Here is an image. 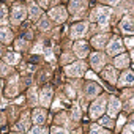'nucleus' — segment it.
<instances>
[{
	"label": "nucleus",
	"instance_id": "4c0bfd02",
	"mask_svg": "<svg viewBox=\"0 0 134 134\" xmlns=\"http://www.w3.org/2000/svg\"><path fill=\"white\" fill-rule=\"evenodd\" d=\"M125 121H126V118H125V117H123V115H121V117H120V118H118V126H121V125H123V123H125Z\"/></svg>",
	"mask_w": 134,
	"mask_h": 134
},
{
	"label": "nucleus",
	"instance_id": "aec40b11",
	"mask_svg": "<svg viewBox=\"0 0 134 134\" xmlns=\"http://www.w3.org/2000/svg\"><path fill=\"white\" fill-rule=\"evenodd\" d=\"M128 55H125V54H121V55H118L117 58H115V66H118V68H126L128 66Z\"/></svg>",
	"mask_w": 134,
	"mask_h": 134
},
{
	"label": "nucleus",
	"instance_id": "37998d69",
	"mask_svg": "<svg viewBox=\"0 0 134 134\" xmlns=\"http://www.w3.org/2000/svg\"><path fill=\"white\" fill-rule=\"evenodd\" d=\"M0 90H2V82H0Z\"/></svg>",
	"mask_w": 134,
	"mask_h": 134
},
{
	"label": "nucleus",
	"instance_id": "ea45409f",
	"mask_svg": "<svg viewBox=\"0 0 134 134\" xmlns=\"http://www.w3.org/2000/svg\"><path fill=\"white\" fill-rule=\"evenodd\" d=\"M125 107H126V110H132V109H131V107H132V101H129V103H128Z\"/></svg>",
	"mask_w": 134,
	"mask_h": 134
},
{
	"label": "nucleus",
	"instance_id": "79ce46f5",
	"mask_svg": "<svg viewBox=\"0 0 134 134\" xmlns=\"http://www.w3.org/2000/svg\"><path fill=\"white\" fill-rule=\"evenodd\" d=\"M40 5H41V7H47L49 3H47V2H40Z\"/></svg>",
	"mask_w": 134,
	"mask_h": 134
},
{
	"label": "nucleus",
	"instance_id": "dca6fc26",
	"mask_svg": "<svg viewBox=\"0 0 134 134\" xmlns=\"http://www.w3.org/2000/svg\"><path fill=\"white\" fill-rule=\"evenodd\" d=\"M104 63V55L103 54H93L92 55V66L95 70H99Z\"/></svg>",
	"mask_w": 134,
	"mask_h": 134
},
{
	"label": "nucleus",
	"instance_id": "f03ea898",
	"mask_svg": "<svg viewBox=\"0 0 134 134\" xmlns=\"http://www.w3.org/2000/svg\"><path fill=\"white\" fill-rule=\"evenodd\" d=\"M65 71H66V74H68V76H76V77L77 76H82L85 73V63L84 62H76V63H73L70 66H66Z\"/></svg>",
	"mask_w": 134,
	"mask_h": 134
},
{
	"label": "nucleus",
	"instance_id": "423d86ee",
	"mask_svg": "<svg viewBox=\"0 0 134 134\" xmlns=\"http://www.w3.org/2000/svg\"><path fill=\"white\" fill-rule=\"evenodd\" d=\"M87 29H88V24H87V22H79V24H76V25L71 29V36H73V38H81V36L85 35Z\"/></svg>",
	"mask_w": 134,
	"mask_h": 134
},
{
	"label": "nucleus",
	"instance_id": "7c9ffc66",
	"mask_svg": "<svg viewBox=\"0 0 134 134\" xmlns=\"http://www.w3.org/2000/svg\"><path fill=\"white\" fill-rule=\"evenodd\" d=\"M52 134H68V131L63 128H52Z\"/></svg>",
	"mask_w": 134,
	"mask_h": 134
},
{
	"label": "nucleus",
	"instance_id": "c85d7f7f",
	"mask_svg": "<svg viewBox=\"0 0 134 134\" xmlns=\"http://www.w3.org/2000/svg\"><path fill=\"white\" fill-rule=\"evenodd\" d=\"M90 134H109V132H107V131H104V129H101L99 126L93 125V126H92V131H90Z\"/></svg>",
	"mask_w": 134,
	"mask_h": 134
},
{
	"label": "nucleus",
	"instance_id": "ddd939ff",
	"mask_svg": "<svg viewBox=\"0 0 134 134\" xmlns=\"http://www.w3.org/2000/svg\"><path fill=\"white\" fill-rule=\"evenodd\" d=\"M106 41H107V35H106V33H103V35L95 36V38L92 40V44H93L96 49H101V47H104V46H106Z\"/></svg>",
	"mask_w": 134,
	"mask_h": 134
},
{
	"label": "nucleus",
	"instance_id": "2eb2a0df",
	"mask_svg": "<svg viewBox=\"0 0 134 134\" xmlns=\"http://www.w3.org/2000/svg\"><path fill=\"white\" fill-rule=\"evenodd\" d=\"M33 121H35L36 125L44 123V121H46V112H44L43 109H35V110H33Z\"/></svg>",
	"mask_w": 134,
	"mask_h": 134
},
{
	"label": "nucleus",
	"instance_id": "a19ab883",
	"mask_svg": "<svg viewBox=\"0 0 134 134\" xmlns=\"http://www.w3.org/2000/svg\"><path fill=\"white\" fill-rule=\"evenodd\" d=\"M60 106H62V104H60V103H58V101H55V103H54V106H52V107H54V109H58V107H60Z\"/></svg>",
	"mask_w": 134,
	"mask_h": 134
},
{
	"label": "nucleus",
	"instance_id": "4468645a",
	"mask_svg": "<svg viewBox=\"0 0 134 134\" xmlns=\"http://www.w3.org/2000/svg\"><path fill=\"white\" fill-rule=\"evenodd\" d=\"M99 85L98 84H88L87 87H85V95L88 96V98H95L98 93H99Z\"/></svg>",
	"mask_w": 134,
	"mask_h": 134
},
{
	"label": "nucleus",
	"instance_id": "72a5a7b5",
	"mask_svg": "<svg viewBox=\"0 0 134 134\" xmlns=\"http://www.w3.org/2000/svg\"><path fill=\"white\" fill-rule=\"evenodd\" d=\"M29 95H30V99H32L33 103H36V90H35V88H33V90H30V93H29Z\"/></svg>",
	"mask_w": 134,
	"mask_h": 134
},
{
	"label": "nucleus",
	"instance_id": "b1692460",
	"mask_svg": "<svg viewBox=\"0 0 134 134\" xmlns=\"http://www.w3.org/2000/svg\"><path fill=\"white\" fill-rule=\"evenodd\" d=\"M29 120H30V117H29V114H24V117H22V121L21 123H18V129H27L29 128Z\"/></svg>",
	"mask_w": 134,
	"mask_h": 134
},
{
	"label": "nucleus",
	"instance_id": "cd10ccee",
	"mask_svg": "<svg viewBox=\"0 0 134 134\" xmlns=\"http://www.w3.org/2000/svg\"><path fill=\"white\" fill-rule=\"evenodd\" d=\"M73 120H76V121L81 120V107H79L77 104L73 107Z\"/></svg>",
	"mask_w": 134,
	"mask_h": 134
},
{
	"label": "nucleus",
	"instance_id": "f257e3e1",
	"mask_svg": "<svg viewBox=\"0 0 134 134\" xmlns=\"http://www.w3.org/2000/svg\"><path fill=\"white\" fill-rule=\"evenodd\" d=\"M109 14H110V8H103L99 7L98 10H95L92 13V21H98L101 29H107V22H109Z\"/></svg>",
	"mask_w": 134,
	"mask_h": 134
},
{
	"label": "nucleus",
	"instance_id": "412c9836",
	"mask_svg": "<svg viewBox=\"0 0 134 134\" xmlns=\"http://www.w3.org/2000/svg\"><path fill=\"white\" fill-rule=\"evenodd\" d=\"M103 74H104V77H106L107 81H110L112 84L117 81V77H115V70H114V68H110V66H107V68L103 71Z\"/></svg>",
	"mask_w": 134,
	"mask_h": 134
},
{
	"label": "nucleus",
	"instance_id": "c03bdc74",
	"mask_svg": "<svg viewBox=\"0 0 134 134\" xmlns=\"http://www.w3.org/2000/svg\"><path fill=\"white\" fill-rule=\"evenodd\" d=\"M16 134H21V132H16Z\"/></svg>",
	"mask_w": 134,
	"mask_h": 134
},
{
	"label": "nucleus",
	"instance_id": "f3484780",
	"mask_svg": "<svg viewBox=\"0 0 134 134\" xmlns=\"http://www.w3.org/2000/svg\"><path fill=\"white\" fill-rule=\"evenodd\" d=\"M13 40V33L8 29H0V41L2 43H10Z\"/></svg>",
	"mask_w": 134,
	"mask_h": 134
},
{
	"label": "nucleus",
	"instance_id": "6ab92c4d",
	"mask_svg": "<svg viewBox=\"0 0 134 134\" xmlns=\"http://www.w3.org/2000/svg\"><path fill=\"white\" fill-rule=\"evenodd\" d=\"M16 92H18V76H14L10 81V88L7 90V95L8 96H13V95H16Z\"/></svg>",
	"mask_w": 134,
	"mask_h": 134
},
{
	"label": "nucleus",
	"instance_id": "6e6552de",
	"mask_svg": "<svg viewBox=\"0 0 134 134\" xmlns=\"http://www.w3.org/2000/svg\"><path fill=\"white\" fill-rule=\"evenodd\" d=\"M121 51H123V43L118 38H114L107 46V54H110V55H114L117 52H121Z\"/></svg>",
	"mask_w": 134,
	"mask_h": 134
},
{
	"label": "nucleus",
	"instance_id": "f704fd0d",
	"mask_svg": "<svg viewBox=\"0 0 134 134\" xmlns=\"http://www.w3.org/2000/svg\"><path fill=\"white\" fill-rule=\"evenodd\" d=\"M132 129H134V128H132V125H129V126H126V128H125L123 134H131V132H132Z\"/></svg>",
	"mask_w": 134,
	"mask_h": 134
},
{
	"label": "nucleus",
	"instance_id": "a18cd8bd",
	"mask_svg": "<svg viewBox=\"0 0 134 134\" xmlns=\"http://www.w3.org/2000/svg\"><path fill=\"white\" fill-rule=\"evenodd\" d=\"M0 54H2V51H0Z\"/></svg>",
	"mask_w": 134,
	"mask_h": 134
},
{
	"label": "nucleus",
	"instance_id": "0eeeda50",
	"mask_svg": "<svg viewBox=\"0 0 134 134\" xmlns=\"http://www.w3.org/2000/svg\"><path fill=\"white\" fill-rule=\"evenodd\" d=\"M120 109H121V103H120V99L115 98V96H112V98L109 99V107H107L109 117H115L117 112H118Z\"/></svg>",
	"mask_w": 134,
	"mask_h": 134
},
{
	"label": "nucleus",
	"instance_id": "c9c22d12",
	"mask_svg": "<svg viewBox=\"0 0 134 134\" xmlns=\"http://www.w3.org/2000/svg\"><path fill=\"white\" fill-rule=\"evenodd\" d=\"M125 43H126V47H132V43H134V41H132V38H126Z\"/></svg>",
	"mask_w": 134,
	"mask_h": 134
},
{
	"label": "nucleus",
	"instance_id": "20e7f679",
	"mask_svg": "<svg viewBox=\"0 0 134 134\" xmlns=\"http://www.w3.org/2000/svg\"><path fill=\"white\" fill-rule=\"evenodd\" d=\"M49 16H51V19L55 21V22H63V21H66V11H65L63 7H55V8H52V10L49 11Z\"/></svg>",
	"mask_w": 134,
	"mask_h": 134
},
{
	"label": "nucleus",
	"instance_id": "58836bf2",
	"mask_svg": "<svg viewBox=\"0 0 134 134\" xmlns=\"http://www.w3.org/2000/svg\"><path fill=\"white\" fill-rule=\"evenodd\" d=\"M85 76H87L88 79H96V76H95L93 73H85Z\"/></svg>",
	"mask_w": 134,
	"mask_h": 134
},
{
	"label": "nucleus",
	"instance_id": "bb28decb",
	"mask_svg": "<svg viewBox=\"0 0 134 134\" xmlns=\"http://www.w3.org/2000/svg\"><path fill=\"white\" fill-rule=\"evenodd\" d=\"M40 29H41V30H49V29H51V22H49L47 18H43V19L40 21Z\"/></svg>",
	"mask_w": 134,
	"mask_h": 134
},
{
	"label": "nucleus",
	"instance_id": "a211bd4d",
	"mask_svg": "<svg viewBox=\"0 0 134 134\" xmlns=\"http://www.w3.org/2000/svg\"><path fill=\"white\" fill-rule=\"evenodd\" d=\"M85 7H87V2H71V3H70L71 13H77V11H81V10H85Z\"/></svg>",
	"mask_w": 134,
	"mask_h": 134
},
{
	"label": "nucleus",
	"instance_id": "7ed1b4c3",
	"mask_svg": "<svg viewBox=\"0 0 134 134\" xmlns=\"http://www.w3.org/2000/svg\"><path fill=\"white\" fill-rule=\"evenodd\" d=\"M104 109H106V99H104V98H98V99L92 104V107H90V115H92L93 118H96V117H99V115L104 112Z\"/></svg>",
	"mask_w": 134,
	"mask_h": 134
},
{
	"label": "nucleus",
	"instance_id": "473e14b6",
	"mask_svg": "<svg viewBox=\"0 0 134 134\" xmlns=\"http://www.w3.org/2000/svg\"><path fill=\"white\" fill-rule=\"evenodd\" d=\"M41 51H43V43H38V44L35 46V49H33V52H35V54H40Z\"/></svg>",
	"mask_w": 134,
	"mask_h": 134
},
{
	"label": "nucleus",
	"instance_id": "9d476101",
	"mask_svg": "<svg viewBox=\"0 0 134 134\" xmlns=\"http://www.w3.org/2000/svg\"><path fill=\"white\" fill-rule=\"evenodd\" d=\"M74 52H76V55H77V57L84 58V57L88 54V46H87L84 41H77V43L74 44Z\"/></svg>",
	"mask_w": 134,
	"mask_h": 134
},
{
	"label": "nucleus",
	"instance_id": "e433bc0d",
	"mask_svg": "<svg viewBox=\"0 0 134 134\" xmlns=\"http://www.w3.org/2000/svg\"><path fill=\"white\" fill-rule=\"evenodd\" d=\"M24 44H25V41H24V40H19V41H18V44H16V47H18V49H22V47H24Z\"/></svg>",
	"mask_w": 134,
	"mask_h": 134
},
{
	"label": "nucleus",
	"instance_id": "5701e85b",
	"mask_svg": "<svg viewBox=\"0 0 134 134\" xmlns=\"http://www.w3.org/2000/svg\"><path fill=\"white\" fill-rule=\"evenodd\" d=\"M8 22V11L5 7H0V25H3Z\"/></svg>",
	"mask_w": 134,
	"mask_h": 134
},
{
	"label": "nucleus",
	"instance_id": "2f4dec72",
	"mask_svg": "<svg viewBox=\"0 0 134 134\" xmlns=\"http://www.w3.org/2000/svg\"><path fill=\"white\" fill-rule=\"evenodd\" d=\"M44 54H46V58H47L49 62H52V60H54V55H52V51H51L49 47L46 49V52H44Z\"/></svg>",
	"mask_w": 134,
	"mask_h": 134
},
{
	"label": "nucleus",
	"instance_id": "f8f14e48",
	"mask_svg": "<svg viewBox=\"0 0 134 134\" xmlns=\"http://www.w3.org/2000/svg\"><path fill=\"white\" fill-rule=\"evenodd\" d=\"M51 99H52V88H51V87H46V88L41 92L40 101H41L43 106H49V104H51Z\"/></svg>",
	"mask_w": 134,
	"mask_h": 134
},
{
	"label": "nucleus",
	"instance_id": "a878e982",
	"mask_svg": "<svg viewBox=\"0 0 134 134\" xmlns=\"http://www.w3.org/2000/svg\"><path fill=\"white\" fill-rule=\"evenodd\" d=\"M30 134H47V128H43V126H35L30 129Z\"/></svg>",
	"mask_w": 134,
	"mask_h": 134
},
{
	"label": "nucleus",
	"instance_id": "1a4fd4ad",
	"mask_svg": "<svg viewBox=\"0 0 134 134\" xmlns=\"http://www.w3.org/2000/svg\"><path fill=\"white\" fill-rule=\"evenodd\" d=\"M120 27H121V32L126 33V35H131V33L134 32V22H132L131 18H125V19H121Z\"/></svg>",
	"mask_w": 134,
	"mask_h": 134
},
{
	"label": "nucleus",
	"instance_id": "393cba45",
	"mask_svg": "<svg viewBox=\"0 0 134 134\" xmlns=\"http://www.w3.org/2000/svg\"><path fill=\"white\" fill-rule=\"evenodd\" d=\"M38 16H40V8H38L35 3H30V18L35 21Z\"/></svg>",
	"mask_w": 134,
	"mask_h": 134
},
{
	"label": "nucleus",
	"instance_id": "c756f323",
	"mask_svg": "<svg viewBox=\"0 0 134 134\" xmlns=\"http://www.w3.org/2000/svg\"><path fill=\"white\" fill-rule=\"evenodd\" d=\"M99 125H103V126H112V120H110V117H104V118H101L99 120Z\"/></svg>",
	"mask_w": 134,
	"mask_h": 134
},
{
	"label": "nucleus",
	"instance_id": "39448f33",
	"mask_svg": "<svg viewBox=\"0 0 134 134\" xmlns=\"http://www.w3.org/2000/svg\"><path fill=\"white\" fill-rule=\"evenodd\" d=\"M25 14H27V11H25L24 7H14V10L11 13V21L14 24H19V22H22L25 19Z\"/></svg>",
	"mask_w": 134,
	"mask_h": 134
},
{
	"label": "nucleus",
	"instance_id": "9b49d317",
	"mask_svg": "<svg viewBox=\"0 0 134 134\" xmlns=\"http://www.w3.org/2000/svg\"><path fill=\"white\" fill-rule=\"evenodd\" d=\"M132 82H134V74H132L131 71H125V73L121 74L120 81H118V85H120V87H125V85H132Z\"/></svg>",
	"mask_w": 134,
	"mask_h": 134
},
{
	"label": "nucleus",
	"instance_id": "4be33fe9",
	"mask_svg": "<svg viewBox=\"0 0 134 134\" xmlns=\"http://www.w3.org/2000/svg\"><path fill=\"white\" fill-rule=\"evenodd\" d=\"M19 54H13V52H8L7 54V57H5V62L8 63V65H16L18 62H19Z\"/></svg>",
	"mask_w": 134,
	"mask_h": 134
}]
</instances>
